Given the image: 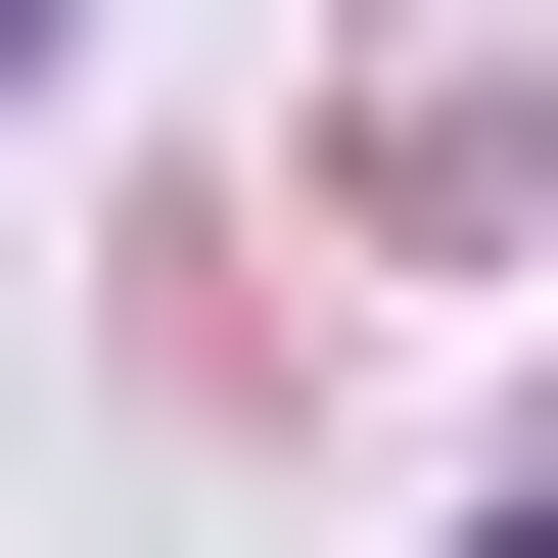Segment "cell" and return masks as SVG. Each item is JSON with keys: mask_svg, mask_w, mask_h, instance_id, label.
<instances>
[{"mask_svg": "<svg viewBox=\"0 0 558 558\" xmlns=\"http://www.w3.org/2000/svg\"><path fill=\"white\" fill-rule=\"evenodd\" d=\"M0 94H47V0H0Z\"/></svg>", "mask_w": 558, "mask_h": 558, "instance_id": "6da1fadb", "label": "cell"}, {"mask_svg": "<svg viewBox=\"0 0 558 558\" xmlns=\"http://www.w3.org/2000/svg\"><path fill=\"white\" fill-rule=\"evenodd\" d=\"M465 558H558V512H465Z\"/></svg>", "mask_w": 558, "mask_h": 558, "instance_id": "7a4b0ae2", "label": "cell"}]
</instances>
